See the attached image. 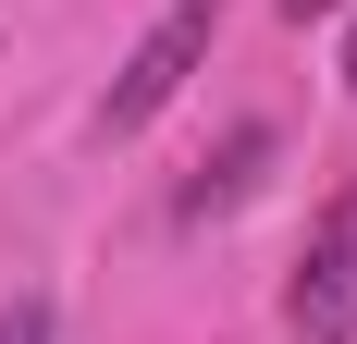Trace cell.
Segmentation results:
<instances>
[{
    "label": "cell",
    "mask_w": 357,
    "mask_h": 344,
    "mask_svg": "<svg viewBox=\"0 0 357 344\" xmlns=\"http://www.w3.org/2000/svg\"><path fill=\"white\" fill-rule=\"evenodd\" d=\"M210 37H222V0H173L160 25L123 49V74H111V99H99V136H136V123H160V111L185 99V74L210 62Z\"/></svg>",
    "instance_id": "cell-1"
},
{
    "label": "cell",
    "mask_w": 357,
    "mask_h": 344,
    "mask_svg": "<svg viewBox=\"0 0 357 344\" xmlns=\"http://www.w3.org/2000/svg\"><path fill=\"white\" fill-rule=\"evenodd\" d=\"M284 332H296V344H345V332H357V185L308 221V246H296Z\"/></svg>",
    "instance_id": "cell-2"
},
{
    "label": "cell",
    "mask_w": 357,
    "mask_h": 344,
    "mask_svg": "<svg viewBox=\"0 0 357 344\" xmlns=\"http://www.w3.org/2000/svg\"><path fill=\"white\" fill-rule=\"evenodd\" d=\"M271 160H284V136H271V123H234V136H222L210 160H197V172L173 185V221H222V209H247Z\"/></svg>",
    "instance_id": "cell-3"
},
{
    "label": "cell",
    "mask_w": 357,
    "mask_h": 344,
    "mask_svg": "<svg viewBox=\"0 0 357 344\" xmlns=\"http://www.w3.org/2000/svg\"><path fill=\"white\" fill-rule=\"evenodd\" d=\"M0 344H50V295H13L0 308Z\"/></svg>",
    "instance_id": "cell-4"
},
{
    "label": "cell",
    "mask_w": 357,
    "mask_h": 344,
    "mask_svg": "<svg viewBox=\"0 0 357 344\" xmlns=\"http://www.w3.org/2000/svg\"><path fill=\"white\" fill-rule=\"evenodd\" d=\"M284 13H296V25H321V13H357V0H284Z\"/></svg>",
    "instance_id": "cell-5"
},
{
    "label": "cell",
    "mask_w": 357,
    "mask_h": 344,
    "mask_svg": "<svg viewBox=\"0 0 357 344\" xmlns=\"http://www.w3.org/2000/svg\"><path fill=\"white\" fill-rule=\"evenodd\" d=\"M345 86H357V25H345Z\"/></svg>",
    "instance_id": "cell-6"
}]
</instances>
